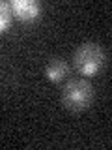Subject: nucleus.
<instances>
[{
  "label": "nucleus",
  "mask_w": 112,
  "mask_h": 150,
  "mask_svg": "<svg viewBox=\"0 0 112 150\" xmlns=\"http://www.w3.org/2000/svg\"><path fill=\"white\" fill-rule=\"evenodd\" d=\"M11 8H9V2H4V0H0V34H4V32L9 28L11 25Z\"/></svg>",
  "instance_id": "obj_5"
},
{
  "label": "nucleus",
  "mask_w": 112,
  "mask_h": 150,
  "mask_svg": "<svg viewBox=\"0 0 112 150\" xmlns=\"http://www.w3.org/2000/svg\"><path fill=\"white\" fill-rule=\"evenodd\" d=\"M65 73H67V64H65L62 58L49 60V64H47V68H45V77L49 79V81L60 83L65 77Z\"/></svg>",
  "instance_id": "obj_4"
},
{
  "label": "nucleus",
  "mask_w": 112,
  "mask_h": 150,
  "mask_svg": "<svg viewBox=\"0 0 112 150\" xmlns=\"http://www.w3.org/2000/svg\"><path fill=\"white\" fill-rule=\"evenodd\" d=\"M93 100V86L86 79H71L62 90V103L69 111H82Z\"/></svg>",
  "instance_id": "obj_2"
},
{
  "label": "nucleus",
  "mask_w": 112,
  "mask_h": 150,
  "mask_svg": "<svg viewBox=\"0 0 112 150\" xmlns=\"http://www.w3.org/2000/svg\"><path fill=\"white\" fill-rule=\"evenodd\" d=\"M73 64L77 71L86 77H93L105 68L106 64V54L99 43L86 41V43L78 45L73 53Z\"/></svg>",
  "instance_id": "obj_1"
},
{
  "label": "nucleus",
  "mask_w": 112,
  "mask_h": 150,
  "mask_svg": "<svg viewBox=\"0 0 112 150\" xmlns=\"http://www.w3.org/2000/svg\"><path fill=\"white\" fill-rule=\"evenodd\" d=\"M9 8H11L13 17L19 19V21H24V23L36 21L41 15V4L37 0H11Z\"/></svg>",
  "instance_id": "obj_3"
}]
</instances>
